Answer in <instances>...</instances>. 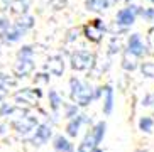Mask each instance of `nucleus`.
I'll list each match as a JSON object with an SVG mask.
<instances>
[{
    "label": "nucleus",
    "mask_w": 154,
    "mask_h": 152,
    "mask_svg": "<svg viewBox=\"0 0 154 152\" xmlns=\"http://www.w3.org/2000/svg\"><path fill=\"white\" fill-rule=\"evenodd\" d=\"M124 68L125 69H136V61H134V58H131V61L127 59V54H125V58H124Z\"/></svg>",
    "instance_id": "14"
},
{
    "label": "nucleus",
    "mask_w": 154,
    "mask_h": 152,
    "mask_svg": "<svg viewBox=\"0 0 154 152\" xmlns=\"http://www.w3.org/2000/svg\"><path fill=\"white\" fill-rule=\"evenodd\" d=\"M117 0H88L86 2V7L88 10H105L107 7L113 5Z\"/></svg>",
    "instance_id": "7"
},
{
    "label": "nucleus",
    "mask_w": 154,
    "mask_h": 152,
    "mask_svg": "<svg viewBox=\"0 0 154 152\" xmlns=\"http://www.w3.org/2000/svg\"><path fill=\"white\" fill-rule=\"evenodd\" d=\"M93 152H102V150H100V149H95V150H93Z\"/></svg>",
    "instance_id": "16"
},
{
    "label": "nucleus",
    "mask_w": 154,
    "mask_h": 152,
    "mask_svg": "<svg viewBox=\"0 0 154 152\" xmlns=\"http://www.w3.org/2000/svg\"><path fill=\"white\" fill-rule=\"evenodd\" d=\"M91 64V56L88 53H76L73 56V68L75 69H86Z\"/></svg>",
    "instance_id": "5"
},
{
    "label": "nucleus",
    "mask_w": 154,
    "mask_h": 152,
    "mask_svg": "<svg viewBox=\"0 0 154 152\" xmlns=\"http://www.w3.org/2000/svg\"><path fill=\"white\" fill-rule=\"evenodd\" d=\"M149 2H152V4H154V0H149Z\"/></svg>",
    "instance_id": "17"
},
{
    "label": "nucleus",
    "mask_w": 154,
    "mask_h": 152,
    "mask_svg": "<svg viewBox=\"0 0 154 152\" xmlns=\"http://www.w3.org/2000/svg\"><path fill=\"white\" fill-rule=\"evenodd\" d=\"M142 17L147 19V20H152L154 19V9H144L142 10Z\"/></svg>",
    "instance_id": "15"
},
{
    "label": "nucleus",
    "mask_w": 154,
    "mask_h": 152,
    "mask_svg": "<svg viewBox=\"0 0 154 152\" xmlns=\"http://www.w3.org/2000/svg\"><path fill=\"white\" fill-rule=\"evenodd\" d=\"M85 34H86V37H88V39H91V41H100V37L103 36V29H102L100 20H93V24L86 26Z\"/></svg>",
    "instance_id": "6"
},
{
    "label": "nucleus",
    "mask_w": 154,
    "mask_h": 152,
    "mask_svg": "<svg viewBox=\"0 0 154 152\" xmlns=\"http://www.w3.org/2000/svg\"><path fill=\"white\" fill-rule=\"evenodd\" d=\"M112 107H113V90L112 86H107L105 88V103H103V112L109 115L112 112Z\"/></svg>",
    "instance_id": "8"
},
{
    "label": "nucleus",
    "mask_w": 154,
    "mask_h": 152,
    "mask_svg": "<svg viewBox=\"0 0 154 152\" xmlns=\"http://www.w3.org/2000/svg\"><path fill=\"white\" fill-rule=\"evenodd\" d=\"M54 147L58 149V150H69V149H71V145H69V144L66 142V140H64L63 137H58V139H56Z\"/></svg>",
    "instance_id": "11"
},
{
    "label": "nucleus",
    "mask_w": 154,
    "mask_h": 152,
    "mask_svg": "<svg viewBox=\"0 0 154 152\" xmlns=\"http://www.w3.org/2000/svg\"><path fill=\"white\" fill-rule=\"evenodd\" d=\"M105 134V123L103 122H100V123H97L93 129L88 132V135H86V139L83 140V145H82V152L88 150V149H93L97 145V144L102 140V137H103Z\"/></svg>",
    "instance_id": "1"
},
{
    "label": "nucleus",
    "mask_w": 154,
    "mask_h": 152,
    "mask_svg": "<svg viewBox=\"0 0 154 152\" xmlns=\"http://www.w3.org/2000/svg\"><path fill=\"white\" fill-rule=\"evenodd\" d=\"M129 53H131L132 56H136V58H139V56H142V54L146 53V47H144V44H142V41H140L139 34L131 36V39H129Z\"/></svg>",
    "instance_id": "4"
},
{
    "label": "nucleus",
    "mask_w": 154,
    "mask_h": 152,
    "mask_svg": "<svg viewBox=\"0 0 154 152\" xmlns=\"http://www.w3.org/2000/svg\"><path fill=\"white\" fill-rule=\"evenodd\" d=\"M139 127H140L142 132H151L152 127H154V120H152V118H149V117H142L140 122H139Z\"/></svg>",
    "instance_id": "9"
},
{
    "label": "nucleus",
    "mask_w": 154,
    "mask_h": 152,
    "mask_svg": "<svg viewBox=\"0 0 154 152\" xmlns=\"http://www.w3.org/2000/svg\"><path fill=\"white\" fill-rule=\"evenodd\" d=\"M49 134H51V130H48V127H41V129H39V134H37V137L34 140H36V142H44V140L49 137Z\"/></svg>",
    "instance_id": "10"
},
{
    "label": "nucleus",
    "mask_w": 154,
    "mask_h": 152,
    "mask_svg": "<svg viewBox=\"0 0 154 152\" xmlns=\"http://www.w3.org/2000/svg\"><path fill=\"white\" fill-rule=\"evenodd\" d=\"M140 69H142L144 76H149V78H154V63H144Z\"/></svg>",
    "instance_id": "12"
},
{
    "label": "nucleus",
    "mask_w": 154,
    "mask_h": 152,
    "mask_svg": "<svg viewBox=\"0 0 154 152\" xmlns=\"http://www.w3.org/2000/svg\"><path fill=\"white\" fill-rule=\"evenodd\" d=\"M71 86H73V100H76L80 105H86L91 100V90L88 86H82V83L76 80H71Z\"/></svg>",
    "instance_id": "2"
},
{
    "label": "nucleus",
    "mask_w": 154,
    "mask_h": 152,
    "mask_svg": "<svg viewBox=\"0 0 154 152\" xmlns=\"http://www.w3.org/2000/svg\"><path fill=\"white\" fill-rule=\"evenodd\" d=\"M136 14H137V7H127V9H122L117 14L119 24H122V26H132L134 20H136Z\"/></svg>",
    "instance_id": "3"
},
{
    "label": "nucleus",
    "mask_w": 154,
    "mask_h": 152,
    "mask_svg": "<svg viewBox=\"0 0 154 152\" xmlns=\"http://www.w3.org/2000/svg\"><path fill=\"white\" fill-rule=\"evenodd\" d=\"M80 122H82V120L78 118V120H73L71 123L68 125V134H69V135H76V134H78V127H80Z\"/></svg>",
    "instance_id": "13"
}]
</instances>
